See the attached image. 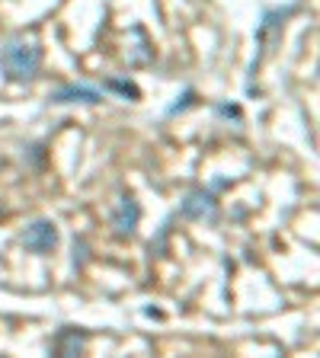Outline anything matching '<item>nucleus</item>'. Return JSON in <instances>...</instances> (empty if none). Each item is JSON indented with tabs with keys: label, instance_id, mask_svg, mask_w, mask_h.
Wrapping results in <instances>:
<instances>
[{
	"label": "nucleus",
	"instance_id": "obj_7",
	"mask_svg": "<svg viewBox=\"0 0 320 358\" xmlns=\"http://www.w3.org/2000/svg\"><path fill=\"white\" fill-rule=\"evenodd\" d=\"M103 90H109V93H119V96L128 99V103H138V99H141V90L134 87L132 80H125V77H109Z\"/></svg>",
	"mask_w": 320,
	"mask_h": 358
},
{
	"label": "nucleus",
	"instance_id": "obj_6",
	"mask_svg": "<svg viewBox=\"0 0 320 358\" xmlns=\"http://www.w3.org/2000/svg\"><path fill=\"white\" fill-rule=\"evenodd\" d=\"M87 329H81V327H61L58 333H55V339H52V352L58 358H77V355H83L87 352Z\"/></svg>",
	"mask_w": 320,
	"mask_h": 358
},
{
	"label": "nucleus",
	"instance_id": "obj_10",
	"mask_svg": "<svg viewBox=\"0 0 320 358\" xmlns=\"http://www.w3.org/2000/svg\"><path fill=\"white\" fill-rule=\"evenodd\" d=\"M4 125H7V122H0V128H4Z\"/></svg>",
	"mask_w": 320,
	"mask_h": 358
},
{
	"label": "nucleus",
	"instance_id": "obj_3",
	"mask_svg": "<svg viewBox=\"0 0 320 358\" xmlns=\"http://www.w3.org/2000/svg\"><path fill=\"white\" fill-rule=\"evenodd\" d=\"M138 224H141V205H138V199H134L132 192H122L109 215L112 234L119 240H132L134 234H138Z\"/></svg>",
	"mask_w": 320,
	"mask_h": 358
},
{
	"label": "nucleus",
	"instance_id": "obj_11",
	"mask_svg": "<svg viewBox=\"0 0 320 358\" xmlns=\"http://www.w3.org/2000/svg\"><path fill=\"white\" fill-rule=\"evenodd\" d=\"M0 215H4V205H0Z\"/></svg>",
	"mask_w": 320,
	"mask_h": 358
},
{
	"label": "nucleus",
	"instance_id": "obj_2",
	"mask_svg": "<svg viewBox=\"0 0 320 358\" xmlns=\"http://www.w3.org/2000/svg\"><path fill=\"white\" fill-rule=\"evenodd\" d=\"M58 240H61V231L52 217H39V221L26 224V231L20 234L22 250H29L36 256H48L58 246Z\"/></svg>",
	"mask_w": 320,
	"mask_h": 358
},
{
	"label": "nucleus",
	"instance_id": "obj_4",
	"mask_svg": "<svg viewBox=\"0 0 320 358\" xmlns=\"http://www.w3.org/2000/svg\"><path fill=\"white\" fill-rule=\"evenodd\" d=\"M179 215L186 217V221H209L215 224L218 215H221V205H218L215 192L209 189H189L179 201Z\"/></svg>",
	"mask_w": 320,
	"mask_h": 358
},
{
	"label": "nucleus",
	"instance_id": "obj_8",
	"mask_svg": "<svg viewBox=\"0 0 320 358\" xmlns=\"http://www.w3.org/2000/svg\"><path fill=\"white\" fill-rule=\"evenodd\" d=\"M193 99H195V90H183V96H176V103L167 109V115H176V112H186L189 106H193Z\"/></svg>",
	"mask_w": 320,
	"mask_h": 358
},
{
	"label": "nucleus",
	"instance_id": "obj_1",
	"mask_svg": "<svg viewBox=\"0 0 320 358\" xmlns=\"http://www.w3.org/2000/svg\"><path fill=\"white\" fill-rule=\"evenodd\" d=\"M45 61V48L36 36L16 32L7 42L0 45V74L7 77L10 83H32L42 71Z\"/></svg>",
	"mask_w": 320,
	"mask_h": 358
},
{
	"label": "nucleus",
	"instance_id": "obj_9",
	"mask_svg": "<svg viewBox=\"0 0 320 358\" xmlns=\"http://www.w3.org/2000/svg\"><path fill=\"white\" fill-rule=\"evenodd\" d=\"M215 109H218V115H228V119H237V122H240V109H237V106L218 103V106H215Z\"/></svg>",
	"mask_w": 320,
	"mask_h": 358
},
{
	"label": "nucleus",
	"instance_id": "obj_5",
	"mask_svg": "<svg viewBox=\"0 0 320 358\" xmlns=\"http://www.w3.org/2000/svg\"><path fill=\"white\" fill-rule=\"evenodd\" d=\"M106 99V90L99 87H90V83H61L58 90L48 93V103L55 106H71V103H87V106H97Z\"/></svg>",
	"mask_w": 320,
	"mask_h": 358
}]
</instances>
